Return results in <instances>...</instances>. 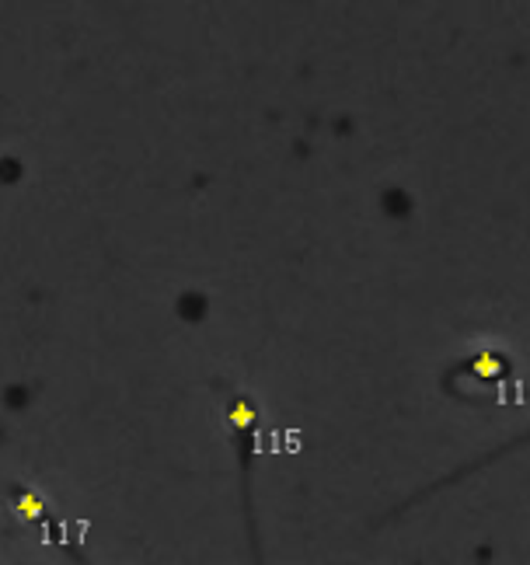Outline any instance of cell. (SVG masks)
<instances>
[{
    "label": "cell",
    "mask_w": 530,
    "mask_h": 565,
    "mask_svg": "<svg viewBox=\"0 0 530 565\" xmlns=\"http://www.w3.org/2000/svg\"><path fill=\"white\" fill-rule=\"evenodd\" d=\"M227 419H230V426H234L237 433H248V429L255 426V409H251L248 402H234V405L227 409Z\"/></svg>",
    "instance_id": "obj_1"
},
{
    "label": "cell",
    "mask_w": 530,
    "mask_h": 565,
    "mask_svg": "<svg viewBox=\"0 0 530 565\" xmlns=\"http://www.w3.org/2000/svg\"><path fill=\"white\" fill-rule=\"evenodd\" d=\"M475 373L482 377V381H495V377L502 373V359L495 352H478L475 359Z\"/></svg>",
    "instance_id": "obj_2"
},
{
    "label": "cell",
    "mask_w": 530,
    "mask_h": 565,
    "mask_svg": "<svg viewBox=\"0 0 530 565\" xmlns=\"http://www.w3.org/2000/svg\"><path fill=\"white\" fill-rule=\"evenodd\" d=\"M15 510H18L25 520H39V517H46V506L39 503V496H35V492H21V496H18V503H15Z\"/></svg>",
    "instance_id": "obj_3"
}]
</instances>
